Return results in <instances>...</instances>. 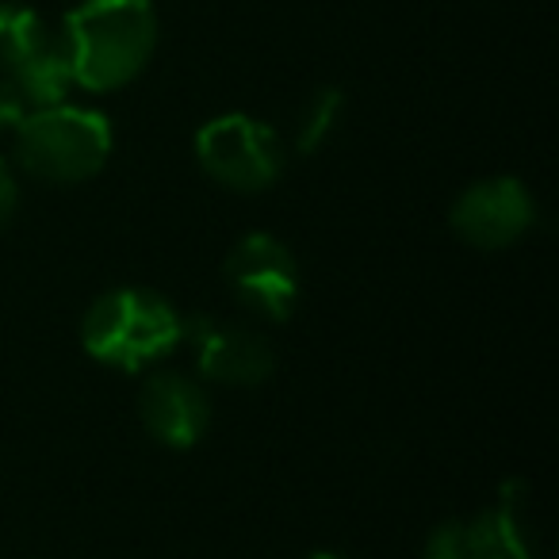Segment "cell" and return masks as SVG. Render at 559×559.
I'll list each match as a JSON object with an SVG mask.
<instances>
[{"instance_id":"8992f818","label":"cell","mask_w":559,"mask_h":559,"mask_svg":"<svg viewBox=\"0 0 559 559\" xmlns=\"http://www.w3.org/2000/svg\"><path fill=\"white\" fill-rule=\"evenodd\" d=\"M536 218L533 195L521 180L513 177H490L460 192L452 203V230L460 241L475 249H506L518 238H525Z\"/></svg>"},{"instance_id":"9c48e42d","label":"cell","mask_w":559,"mask_h":559,"mask_svg":"<svg viewBox=\"0 0 559 559\" xmlns=\"http://www.w3.org/2000/svg\"><path fill=\"white\" fill-rule=\"evenodd\" d=\"M525 498H513V487L506 483L502 502L483 510L475 521H467L479 559H536L533 533L525 525Z\"/></svg>"},{"instance_id":"3957f363","label":"cell","mask_w":559,"mask_h":559,"mask_svg":"<svg viewBox=\"0 0 559 559\" xmlns=\"http://www.w3.org/2000/svg\"><path fill=\"white\" fill-rule=\"evenodd\" d=\"M111 157L108 116L78 104L35 108L16 127V162L50 185H81Z\"/></svg>"},{"instance_id":"7c38bea8","label":"cell","mask_w":559,"mask_h":559,"mask_svg":"<svg viewBox=\"0 0 559 559\" xmlns=\"http://www.w3.org/2000/svg\"><path fill=\"white\" fill-rule=\"evenodd\" d=\"M345 111V93L342 88H319L311 100L304 104L299 111V123H296V146L304 154H314L330 134L337 131V119Z\"/></svg>"},{"instance_id":"ba28073f","label":"cell","mask_w":559,"mask_h":559,"mask_svg":"<svg viewBox=\"0 0 559 559\" xmlns=\"http://www.w3.org/2000/svg\"><path fill=\"white\" fill-rule=\"evenodd\" d=\"M139 414L150 437L165 449H192L211 426V403L203 388L177 372L150 376L139 395Z\"/></svg>"},{"instance_id":"8fae6325","label":"cell","mask_w":559,"mask_h":559,"mask_svg":"<svg viewBox=\"0 0 559 559\" xmlns=\"http://www.w3.org/2000/svg\"><path fill=\"white\" fill-rule=\"evenodd\" d=\"M50 39L39 12L24 4H0V73H12Z\"/></svg>"},{"instance_id":"5b68a950","label":"cell","mask_w":559,"mask_h":559,"mask_svg":"<svg viewBox=\"0 0 559 559\" xmlns=\"http://www.w3.org/2000/svg\"><path fill=\"white\" fill-rule=\"evenodd\" d=\"M223 276L246 311L269 322H288L299 304V264L272 234H249L223 261Z\"/></svg>"},{"instance_id":"30bf717a","label":"cell","mask_w":559,"mask_h":559,"mask_svg":"<svg viewBox=\"0 0 559 559\" xmlns=\"http://www.w3.org/2000/svg\"><path fill=\"white\" fill-rule=\"evenodd\" d=\"M16 81L20 96L27 100V108H50V104H66L73 88V70L70 58H66V47L58 35H50L39 50H35L27 62H20L16 70L9 73Z\"/></svg>"},{"instance_id":"9a60e30c","label":"cell","mask_w":559,"mask_h":559,"mask_svg":"<svg viewBox=\"0 0 559 559\" xmlns=\"http://www.w3.org/2000/svg\"><path fill=\"white\" fill-rule=\"evenodd\" d=\"M16 203H20L16 173L9 169V162H4V157H0V230L12 223V215H16Z\"/></svg>"},{"instance_id":"4fadbf2b","label":"cell","mask_w":559,"mask_h":559,"mask_svg":"<svg viewBox=\"0 0 559 559\" xmlns=\"http://www.w3.org/2000/svg\"><path fill=\"white\" fill-rule=\"evenodd\" d=\"M421 559H479L475 556V540L467 521H444L429 533L426 556Z\"/></svg>"},{"instance_id":"5bb4252c","label":"cell","mask_w":559,"mask_h":559,"mask_svg":"<svg viewBox=\"0 0 559 559\" xmlns=\"http://www.w3.org/2000/svg\"><path fill=\"white\" fill-rule=\"evenodd\" d=\"M27 111H32V108H27V100L20 96L16 81H12L9 73H0V134L16 131V127L24 123Z\"/></svg>"},{"instance_id":"2e32d148","label":"cell","mask_w":559,"mask_h":559,"mask_svg":"<svg viewBox=\"0 0 559 559\" xmlns=\"http://www.w3.org/2000/svg\"><path fill=\"white\" fill-rule=\"evenodd\" d=\"M311 559H345V556H334V551H314Z\"/></svg>"},{"instance_id":"6da1fadb","label":"cell","mask_w":559,"mask_h":559,"mask_svg":"<svg viewBox=\"0 0 559 559\" xmlns=\"http://www.w3.org/2000/svg\"><path fill=\"white\" fill-rule=\"evenodd\" d=\"M73 85L116 93L150 66L157 47V12L150 0H81L62 24Z\"/></svg>"},{"instance_id":"52a82bcc","label":"cell","mask_w":559,"mask_h":559,"mask_svg":"<svg viewBox=\"0 0 559 559\" xmlns=\"http://www.w3.org/2000/svg\"><path fill=\"white\" fill-rule=\"evenodd\" d=\"M185 334L192 337L195 368L215 383H226V388H257V383H264L276 372L272 345L261 334H253L249 326L200 314V319H192V326H185Z\"/></svg>"},{"instance_id":"7a4b0ae2","label":"cell","mask_w":559,"mask_h":559,"mask_svg":"<svg viewBox=\"0 0 559 559\" xmlns=\"http://www.w3.org/2000/svg\"><path fill=\"white\" fill-rule=\"evenodd\" d=\"M185 337V322L146 288H116L100 296L81 322V345L93 360L119 372H139L169 357Z\"/></svg>"},{"instance_id":"277c9868","label":"cell","mask_w":559,"mask_h":559,"mask_svg":"<svg viewBox=\"0 0 559 559\" xmlns=\"http://www.w3.org/2000/svg\"><path fill=\"white\" fill-rule=\"evenodd\" d=\"M203 173L230 192H261L284 173V146L276 131L249 116H218L195 134Z\"/></svg>"}]
</instances>
